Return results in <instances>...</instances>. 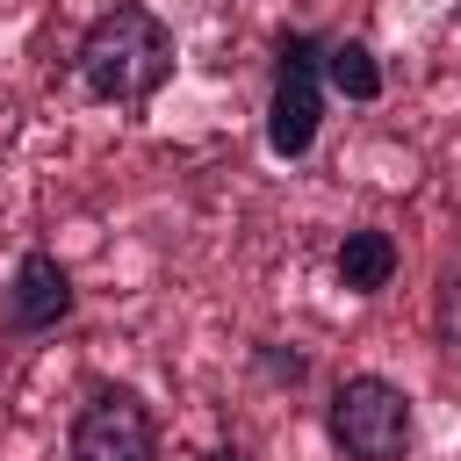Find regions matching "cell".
<instances>
[{
	"mask_svg": "<svg viewBox=\"0 0 461 461\" xmlns=\"http://www.w3.org/2000/svg\"><path fill=\"white\" fill-rule=\"evenodd\" d=\"M173 65H180L173 22L144 0H108L72 43V79L94 108H151Z\"/></svg>",
	"mask_w": 461,
	"mask_h": 461,
	"instance_id": "cell-1",
	"label": "cell"
},
{
	"mask_svg": "<svg viewBox=\"0 0 461 461\" xmlns=\"http://www.w3.org/2000/svg\"><path fill=\"white\" fill-rule=\"evenodd\" d=\"M324 439L339 461H411L418 454V403L403 382L353 367L324 396Z\"/></svg>",
	"mask_w": 461,
	"mask_h": 461,
	"instance_id": "cell-2",
	"label": "cell"
},
{
	"mask_svg": "<svg viewBox=\"0 0 461 461\" xmlns=\"http://www.w3.org/2000/svg\"><path fill=\"white\" fill-rule=\"evenodd\" d=\"M324 36L310 29H281L274 43V86H267V151L281 166L310 158L317 151V130H324Z\"/></svg>",
	"mask_w": 461,
	"mask_h": 461,
	"instance_id": "cell-3",
	"label": "cell"
},
{
	"mask_svg": "<svg viewBox=\"0 0 461 461\" xmlns=\"http://www.w3.org/2000/svg\"><path fill=\"white\" fill-rule=\"evenodd\" d=\"M65 461H158V411L130 382L86 389L65 425Z\"/></svg>",
	"mask_w": 461,
	"mask_h": 461,
	"instance_id": "cell-4",
	"label": "cell"
},
{
	"mask_svg": "<svg viewBox=\"0 0 461 461\" xmlns=\"http://www.w3.org/2000/svg\"><path fill=\"white\" fill-rule=\"evenodd\" d=\"M72 310H79V288H72L65 259L50 245H29L0 288V339H43V331L72 324Z\"/></svg>",
	"mask_w": 461,
	"mask_h": 461,
	"instance_id": "cell-5",
	"label": "cell"
},
{
	"mask_svg": "<svg viewBox=\"0 0 461 461\" xmlns=\"http://www.w3.org/2000/svg\"><path fill=\"white\" fill-rule=\"evenodd\" d=\"M396 267H403V245H396L382 223H353V230H339V245H331V274H339L346 295H382V288L396 281Z\"/></svg>",
	"mask_w": 461,
	"mask_h": 461,
	"instance_id": "cell-6",
	"label": "cell"
},
{
	"mask_svg": "<svg viewBox=\"0 0 461 461\" xmlns=\"http://www.w3.org/2000/svg\"><path fill=\"white\" fill-rule=\"evenodd\" d=\"M324 86L346 94V101H382L389 72H382V58H375L367 36H324Z\"/></svg>",
	"mask_w": 461,
	"mask_h": 461,
	"instance_id": "cell-7",
	"label": "cell"
},
{
	"mask_svg": "<svg viewBox=\"0 0 461 461\" xmlns=\"http://www.w3.org/2000/svg\"><path fill=\"white\" fill-rule=\"evenodd\" d=\"M252 375L267 389H303L310 382V353L295 339H252Z\"/></svg>",
	"mask_w": 461,
	"mask_h": 461,
	"instance_id": "cell-8",
	"label": "cell"
},
{
	"mask_svg": "<svg viewBox=\"0 0 461 461\" xmlns=\"http://www.w3.org/2000/svg\"><path fill=\"white\" fill-rule=\"evenodd\" d=\"M432 339L461 360V259L439 274V288H432Z\"/></svg>",
	"mask_w": 461,
	"mask_h": 461,
	"instance_id": "cell-9",
	"label": "cell"
},
{
	"mask_svg": "<svg viewBox=\"0 0 461 461\" xmlns=\"http://www.w3.org/2000/svg\"><path fill=\"white\" fill-rule=\"evenodd\" d=\"M202 461H252V447H238V439H223V447H209Z\"/></svg>",
	"mask_w": 461,
	"mask_h": 461,
	"instance_id": "cell-10",
	"label": "cell"
}]
</instances>
